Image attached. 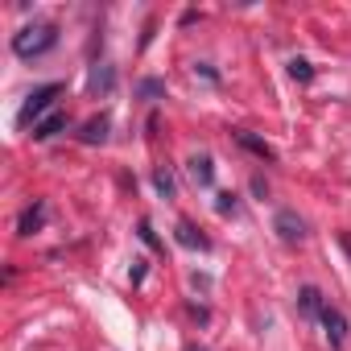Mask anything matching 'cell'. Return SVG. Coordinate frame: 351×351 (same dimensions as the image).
Segmentation results:
<instances>
[{"instance_id":"cell-1","label":"cell","mask_w":351,"mask_h":351,"mask_svg":"<svg viewBox=\"0 0 351 351\" xmlns=\"http://www.w3.org/2000/svg\"><path fill=\"white\" fill-rule=\"evenodd\" d=\"M54 42H58V25L34 21V25H25V29L13 34V54H17V58H38V54H46Z\"/></svg>"},{"instance_id":"cell-2","label":"cell","mask_w":351,"mask_h":351,"mask_svg":"<svg viewBox=\"0 0 351 351\" xmlns=\"http://www.w3.org/2000/svg\"><path fill=\"white\" fill-rule=\"evenodd\" d=\"M54 95H62V87L58 83H46V87H38V91H29V99L21 104V112H17V120L21 124H29L34 116H42L50 104H54Z\"/></svg>"},{"instance_id":"cell-3","label":"cell","mask_w":351,"mask_h":351,"mask_svg":"<svg viewBox=\"0 0 351 351\" xmlns=\"http://www.w3.org/2000/svg\"><path fill=\"white\" fill-rule=\"evenodd\" d=\"M318 322H322V330H326V343H330V347H343V343H347V318H343L335 306H326V302H322Z\"/></svg>"},{"instance_id":"cell-4","label":"cell","mask_w":351,"mask_h":351,"mask_svg":"<svg viewBox=\"0 0 351 351\" xmlns=\"http://www.w3.org/2000/svg\"><path fill=\"white\" fill-rule=\"evenodd\" d=\"M273 228H277V232H281V240H289V244L306 236V223H302V219H298L293 211H277V219H273Z\"/></svg>"},{"instance_id":"cell-5","label":"cell","mask_w":351,"mask_h":351,"mask_svg":"<svg viewBox=\"0 0 351 351\" xmlns=\"http://www.w3.org/2000/svg\"><path fill=\"white\" fill-rule=\"evenodd\" d=\"M62 128H66V112H50L46 120L34 124V141H50V136H58Z\"/></svg>"},{"instance_id":"cell-6","label":"cell","mask_w":351,"mask_h":351,"mask_svg":"<svg viewBox=\"0 0 351 351\" xmlns=\"http://www.w3.org/2000/svg\"><path fill=\"white\" fill-rule=\"evenodd\" d=\"M191 178H195L199 186H211V182H215V165H211V157H191Z\"/></svg>"},{"instance_id":"cell-7","label":"cell","mask_w":351,"mask_h":351,"mask_svg":"<svg viewBox=\"0 0 351 351\" xmlns=\"http://www.w3.org/2000/svg\"><path fill=\"white\" fill-rule=\"evenodd\" d=\"M79 136H83L87 145H99V141H108V116H95V120H87Z\"/></svg>"},{"instance_id":"cell-8","label":"cell","mask_w":351,"mask_h":351,"mask_svg":"<svg viewBox=\"0 0 351 351\" xmlns=\"http://www.w3.org/2000/svg\"><path fill=\"white\" fill-rule=\"evenodd\" d=\"M112 87H116V71H112L108 62H104V66H95V71H91V91H104V95H108Z\"/></svg>"},{"instance_id":"cell-9","label":"cell","mask_w":351,"mask_h":351,"mask_svg":"<svg viewBox=\"0 0 351 351\" xmlns=\"http://www.w3.org/2000/svg\"><path fill=\"white\" fill-rule=\"evenodd\" d=\"M236 141H240V145H244V149H252V153H256V157H265V161H273V149H269V145H265V141H256V136H252V132H236Z\"/></svg>"},{"instance_id":"cell-10","label":"cell","mask_w":351,"mask_h":351,"mask_svg":"<svg viewBox=\"0 0 351 351\" xmlns=\"http://www.w3.org/2000/svg\"><path fill=\"white\" fill-rule=\"evenodd\" d=\"M178 240H182L186 248H211V240H207V236H199L191 223H178Z\"/></svg>"},{"instance_id":"cell-11","label":"cell","mask_w":351,"mask_h":351,"mask_svg":"<svg viewBox=\"0 0 351 351\" xmlns=\"http://www.w3.org/2000/svg\"><path fill=\"white\" fill-rule=\"evenodd\" d=\"M298 306H302L306 314H318V310H322V293H318L314 285H306V289L298 293Z\"/></svg>"},{"instance_id":"cell-12","label":"cell","mask_w":351,"mask_h":351,"mask_svg":"<svg viewBox=\"0 0 351 351\" xmlns=\"http://www.w3.org/2000/svg\"><path fill=\"white\" fill-rule=\"evenodd\" d=\"M42 219H46V207H42V203H38V207H29V211H25V215H21V232H25V236H29V232H34V228H42Z\"/></svg>"},{"instance_id":"cell-13","label":"cell","mask_w":351,"mask_h":351,"mask_svg":"<svg viewBox=\"0 0 351 351\" xmlns=\"http://www.w3.org/2000/svg\"><path fill=\"white\" fill-rule=\"evenodd\" d=\"M289 75H293L298 83H310V79H314V66H310L306 58H289Z\"/></svg>"},{"instance_id":"cell-14","label":"cell","mask_w":351,"mask_h":351,"mask_svg":"<svg viewBox=\"0 0 351 351\" xmlns=\"http://www.w3.org/2000/svg\"><path fill=\"white\" fill-rule=\"evenodd\" d=\"M153 182H157V191H161V195H173V178H169L165 169H157V178H153Z\"/></svg>"},{"instance_id":"cell-15","label":"cell","mask_w":351,"mask_h":351,"mask_svg":"<svg viewBox=\"0 0 351 351\" xmlns=\"http://www.w3.org/2000/svg\"><path fill=\"white\" fill-rule=\"evenodd\" d=\"M215 207H219L223 215H232V211H236V195H219V203H215Z\"/></svg>"},{"instance_id":"cell-16","label":"cell","mask_w":351,"mask_h":351,"mask_svg":"<svg viewBox=\"0 0 351 351\" xmlns=\"http://www.w3.org/2000/svg\"><path fill=\"white\" fill-rule=\"evenodd\" d=\"M141 95H161V83H153V79H149V83H141Z\"/></svg>"}]
</instances>
